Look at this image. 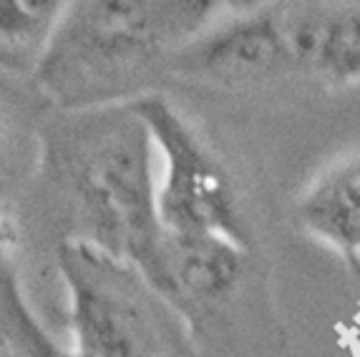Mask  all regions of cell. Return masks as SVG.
Instances as JSON below:
<instances>
[{"label": "cell", "instance_id": "ba28073f", "mask_svg": "<svg viewBox=\"0 0 360 357\" xmlns=\"http://www.w3.org/2000/svg\"><path fill=\"white\" fill-rule=\"evenodd\" d=\"M292 219L305 237L328 247L360 282V156L320 171L297 194Z\"/></svg>", "mask_w": 360, "mask_h": 357}, {"label": "cell", "instance_id": "9c48e42d", "mask_svg": "<svg viewBox=\"0 0 360 357\" xmlns=\"http://www.w3.org/2000/svg\"><path fill=\"white\" fill-rule=\"evenodd\" d=\"M28 269L15 212L0 204V352L8 357H63L60 345L30 299Z\"/></svg>", "mask_w": 360, "mask_h": 357}, {"label": "cell", "instance_id": "8fae6325", "mask_svg": "<svg viewBox=\"0 0 360 357\" xmlns=\"http://www.w3.org/2000/svg\"><path fill=\"white\" fill-rule=\"evenodd\" d=\"M73 0H0V71L33 81Z\"/></svg>", "mask_w": 360, "mask_h": 357}, {"label": "cell", "instance_id": "6da1fadb", "mask_svg": "<svg viewBox=\"0 0 360 357\" xmlns=\"http://www.w3.org/2000/svg\"><path fill=\"white\" fill-rule=\"evenodd\" d=\"M25 269L53 282V257L86 245L154 282L164 226L156 207L154 141L136 106H49L41 149L18 207Z\"/></svg>", "mask_w": 360, "mask_h": 357}, {"label": "cell", "instance_id": "5b68a950", "mask_svg": "<svg viewBox=\"0 0 360 357\" xmlns=\"http://www.w3.org/2000/svg\"><path fill=\"white\" fill-rule=\"evenodd\" d=\"M134 106L154 141L156 207L164 232L262 249L252 194L217 134L167 91Z\"/></svg>", "mask_w": 360, "mask_h": 357}, {"label": "cell", "instance_id": "52a82bcc", "mask_svg": "<svg viewBox=\"0 0 360 357\" xmlns=\"http://www.w3.org/2000/svg\"><path fill=\"white\" fill-rule=\"evenodd\" d=\"M292 78L320 89L360 84V6L283 0Z\"/></svg>", "mask_w": 360, "mask_h": 357}, {"label": "cell", "instance_id": "3957f363", "mask_svg": "<svg viewBox=\"0 0 360 357\" xmlns=\"http://www.w3.org/2000/svg\"><path fill=\"white\" fill-rule=\"evenodd\" d=\"M154 285L184 317L205 357H275L283 350L262 249L164 232Z\"/></svg>", "mask_w": 360, "mask_h": 357}, {"label": "cell", "instance_id": "7c38bea8", "mask_svg": "<svg viewBox=\"0 0 360 357\" xmlns=\"http://www.w3.org/2000/svg\"><path fill=\"white\" fill-rule=\"evenodd\" d=\"M217 3H222L227 11H245V8H255L264 0H217Z\"/></svg>", "mask_w": 360, "mask_h": 357}, {"label": "cell", "instance_id": "4fadbf2b", "mask_svg": "<svg viewBox=\"0 0 360 357\" xmlns=\"http://www.w3.org/2000/svg\"><path fill=\"white\" fill-rule=\"evenodd\" d=\"M63 357H71V355H68V350H66V355H63Z\"/></svg>", "mask_w": 360, "mask_h": 357}, {"label": "cell", "instance_id": "7a4b0ae2", "mask_svg": "<svg viewBox=\"0 0 360 357\" xmlns=\"http://www.w3.org/2000/svg\"><path fill=\"white\" fill-rule=\"evenodd\" d=\"M224 11L217 0H73L33 81L66 111L164 93L176 56Z\"/></svg>", "mask_w": 360, "mask_h": 357}, {"label": "cell", "instance_id": "30bf717a", "mask_svg": "<svg viewBox=\"0 0 360 357\" xmlns=\"http://www.w3.org/2000/svg\"><path fill=\"white\" fill-rule=\"evenodd\" d=\"M49 106L36 81L0 71V204L13 212L36 171Z\"/></svg>", "mask_w": 360, "mask_h": 357}, {"label": "cell", "instance_id": "277c9868", "mask_svg": "<svg viewBox=\"0 0 360 357\" xmlns=\"http://www.w3.org/2000/svg\"><path fill=\"white\" fill-rule=\"evenodd\" d=\"M53 282L71 357H205L172 299L124 259L66 245Z\"/></svg>", "mask_w": 360, "mask_h": 357}, {"label": "cell", "instance_id": "8992f818", "mask_svg": "<svg viewBox=\"0 0 360 357\" xmlns=\"http://www.w3.org/2000/svg\"><path fill=\"white\" fill-rule=\"evenodd\" d=\"M224 13L176 56L172 89L250 96L295 81L283 0Z\"/></svg>", "mask_w": 360, "mask_h": 357}]
</instances>
